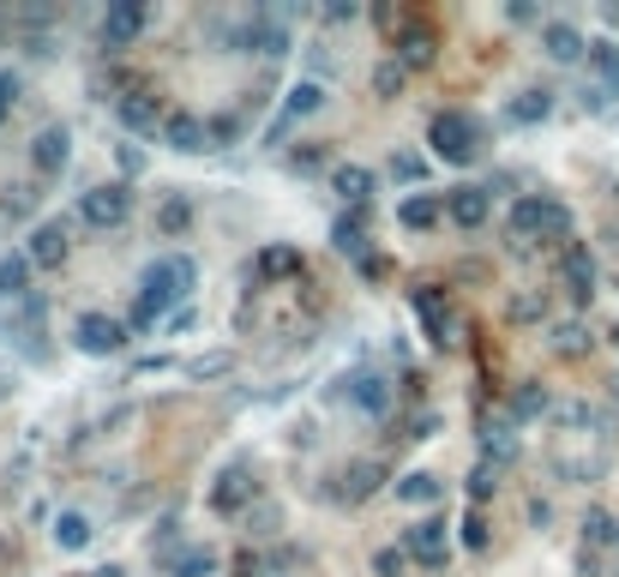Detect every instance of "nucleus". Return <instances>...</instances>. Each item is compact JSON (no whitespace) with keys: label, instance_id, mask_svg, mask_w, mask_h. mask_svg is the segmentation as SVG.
<instances>
[{"label":"nucleus","instance_id":"1","mask_svg":"<svg viewBox=\"0 0 619 577\" xmlns=\"http://www.w3.org/2000/svg\"><path fill=\"white\" fill-rule=\"evenodd\" d=\"M199 284V265L187 259V253H163V259L145 265V277H139V307H133V331H151L157 319H175L180 301L192 295Z\"/></svg>","mask_w":619,"mask_h":577},{"label":"nucleus","instance_id":"2","mask_svg":"<svg viewBox=\"0 0 619 577\" xmlns=\"http://www.w3.org/2000/svg\"><path fill=\"white\" fill-rule=\"evenodd\" d=\"M572 235V211H565L560 199H548V192H530V199H518L511 204V217H506V241L511 247H535V241H565Z\"/></svg>","mask_w":619,"mask_h":577},{"label":"nucleus","instance_id":"3","mask_svg":"<svg viewBox=\"0 0 619 577\" xmlns=\"http://www.w3.org/2000/svg\"><path fill=\"white\" fill-rule=\"evenodd\" d=\"M428 145H433V157H445V163H475L482 157V126L463 109H440L428 126Z\"/></svg>","mask_w":619,"mask_h":577},{"label":"nucleus","instance_id":"4","mask_svg":"<svg viewBox=\"0 0 619 577\" xmlns=\"http://www.w3.org/2000/svg\"><path fill=\"white\" fill-rule=\"evenodd\" d=\"M79 217H85L90 229H121L126 217H133V187H121V181L90 187L85 199H79Z\"/></svg>","mask_w":619,"mask_h":577},{"label":"nucleus","instance_id":"5","mask_svg":"<svg viewBox=\"0 0 619 577\" xmlns=\"http://www.w3.org/2000/svg\"><path fill=\"white\" fill-rule=\"evenodd\" d=\"M73 343H79L85 355H114V349H126V325L121 319H109V313H79Z\"/></svg>","mask_w":619,"mask_h":577},{"label":"nucleus","instance_id":"6","mask_svg":"<svg viewBox=\"0 0 619 577\" xmlns=\"http://www.w3.org/2000/svg\"><path fill=\"white\" fill-rule=\"evenodd\" d=\"M145 0H114L109 12H102V48H126V43H139V31H145Z\"/></svg>","mask_w":619,"mask_h":577},{"label":"nucleus","instance_id":"7","mask_svg":"<svg viewBox=\"0 0 619 577\" xmlns=\"http://www.w3.org/2000/svg\"><path fill=\"white\" fill-rule=\"evenodd\" d=\"M319 109H325V85H319V79H295V85H289V97H283L277 126H270V145H277V138L289 133L295 121H307V114H319Z\"/></svg>","mask_w":619,"mask_h":577},{"label":"nucleus","instance_id":"8","mask_svg":"<svg viewBox=\"0 0 619 577\" xmlns=\"http://www.w3.org/2000/svg\"><path fill=\"white\" fill-rule=\"evenodd\" d=\"M163 145L180 151V157H199V151H217L211 145V121H199V114L175 109L169 121H163Z\"/></svg>","mask_w":619,"mask_h":577},{"label":"nucleus","instance_id":"9","mask_svg":"<svg viewBox=\"0 0 619 577\" xmlns=\"http://www.w3.org/2000/svg\"><path fill=\"white\" fill-rule=\"evenodd\" d=\"M67 163H73V133H67L60 121H55V126H43V133L31 138V169L55 181V175L67 169Z\"/></svg>","mask_w":619,"mask_h":577},{"label":"nucleus","instance_id":"10","mask_svg":"<svg viewBox=\"0 0 619 577\" xmlns=\"http://www.w3.org/2000/svg\"><path fill=\"white\" fill-rule=\"evenodd\" d=\"M343 397H350L355 409H367V415H385V409H391V379H385L379 367H355V374L343 379Z\"/></svg>","mask_w":619,"mask_h":577},{"label":"nucleus","instance_id":"11","mask_svg":"<svg viewBox=\"0 0 619 577\" xmlns=\"http://www.w3.org/2000/svg\"><path fill=\"white\" fill-rule=\"evenodd\" d=\"M114 114H121V126H133V133H157L169 114H163V102L145 91V85H126L121 102H114Z\"/></svg>","mask_w":619,"mask_h":577},{"label":"nucleus","instance_id":"12","mask_svg":"<svg viewBox=\"0 0 619 577\" xmlns=\"http://www.w3.org/2000/svg\"><path fill=\"white\" fill-rule=\"evenodd\" d=\"M445 217L457 229H482L494 217V187H451L445 192Z\"/></svg>","mask_w":619,"mask_h":577},{"label":"nucleus","instance_id":"13","mask_svg":"<svg viewBox=\"0 0 619 577\" xmlns=\"http://www.w3.org/2000/svg\"><path fill=\"white\" fill-rule=\"evenodd\" d=\"M433 55H440V36H433V24H416V19L397 24V60H404L409 73H416V67H433Z\"/></svg>","mask_w":619,"mask_h":577},{"label":"nucleus","instance_id":"14","mask_svg":"<svg viewBox=\"0 0 619 577\" xmlns=\"http://www.w3.org/2000/svg\"><path fill=\"white\" fill-rule=\"evenodd\" d=\"M253 493H259V487H253V469L229 464L223 476H217V487H211V506L217 511H253Z\"/></svg>","mask_w":619,"mask_h":577},{"label":"nucleus","instance_id":"15","mask_svg":"<svg viewBox=\"0 0 619 577\" xmlns=\"http://www.w3.org/2000/svg\"><path fill=\"white\" fill-rule=\"evenodd\" d=\"M541 55L560 60V67H572V60H584V55H589V43H584V31H577V24L548 19V24H541Z\"/></svg>","mask_w":619,"mask_h":577},{"label":"nucleus","instance_id":"16","mask_svg":"<svg viewBox=\"0 0 619 577\" xmlns=\"http://www.w3.org/2000/svg\"><path fill=\"white\" fill-rule=\"evenodd\" d=\"M385 481H391V476H385V464H373V457H355V464L338 476V499H350V506H361V499H373Z\"/></svg>","mask_w":619,"mask_h":577},{"label":"nucleus","instance_id":"17","mask_svg":"<svg viewBox=\"0 0 619 577\" xmlns=\"http://www.w3.org/2000/svg\"><path fill=\"white\" fill-rule=\"evenodd\" d=\"M560 277L577 301H589V295H596V253H589L584 241H572V247L560 253Z\"/></svg>","mask_w":619,"mask_h":577},{"label":"nucleus","instance_id":"18","mask_svg":"<svg viewBox=\"0 0 619 577\" xmlns=\"http://www.w3.org/2000/svg\"><path fill=\"white\" fill-rule=\"evenodd\" d=\"M404 547L409 559H421V566H445V523L440 518H421L404 530Z\"/></svg>","mask_w":619,"mask_h":577},{"label":"nucleus","instance_id":"19","mask_svg":"<svg viewBox=\"0 0 619 577\" xmlns=\"http://www.w3.org/2000/svg\"><path fill=\"white\" fill-rule=\"evenodd\" d=\"M24 253H31V265H43V271H48V265H60V259L73 253V235H67V223H60V217H48V223H36V235H31V247H24Z\"/></svg>","mask_w":619,"mask_h":577},{"label":"nucleus","instance_id":"20","mask_svg":"<svg viewBox=\"0 0 619 577\" xmlns=\"http://www.w3.org/2000/svg\"><path fill=\"white\" fill-rule=\"evenodd\" d=\"M416 313L428 319V337L440 343V349H451V343H457V319H451V307H445L433 289H416Z\"/></svg>","mask_w":619,"mask_h":577},{"label":"nucleus","instance_id":"21","mask_svg":"<svg viewBox=\"0 0 619 577\" xmlns=\"http://www.w3.org/2000/svg\"><path fill=\"white\" fill-rule=\"evenodd\" d=\"M589 85H596L601 97H619V43H589Z\"/></svg>","mask_w":619,"mask_h":577},{"label":"nucleus","instance_id":"22","mask_svg":"<svg viewBox=\"0 0 619 577\" xmlns=\"http://www.w3.org/2000/svg\"><path fill=\"white\" fill-rule=\"evenodd\" d=\"M31 253H0V301H12L19 307L24 295H31Z\"/></svg>","mask_w":619,"mask_h":577},{"label":"nucleus","instance_id":"23","mask_svg":"<svg viewBox=\"0 0 619 577\" xmlns=\"http://www.w3.org/2000/svg\"><path fill=\"white\" fill-rule=\"evenodd\" d=\"M241 43H247V55H253V48H259L265 60L289 55V31H283L277 19H247V31H241Z\"/></svg>","mask_w":619,"mask_h":577},{"label":"nucleus","instance_id":"24","mask_svg":"<svg viewBox=\"0 0 619 577\" xmlns=\"http://www.w3.org/2000/svg\"><path fill=\"white\" fill-rule=\"evenodd\" d=\"M445 217V192H416V199L397 204V223L404 229H433Z\"/></svg>","mask_w":619,"mask_h":577},{"label":"nucleus","instance_id":"25","mask_svg":"<svg viewBox=\"0 0 619 577\" xmlns=\"http://www.w3.org/2000/svg\"><path fill=\"white\" fill-rule=\"evenodd\" d=\"M397 499H404V506H440V499H445V481L428 476V469H416V476L397 481Z\"/></svg>","mask_w":619,"mask_h":577},{"label":"nucleus","instance_id":"26","mask_svg":"<svg viewBox=\"0 0 619 577\" xmlns=\"http://www.w3.org/2000/svg\"><path fill=\"white\" fill-rule=\"evenodd\" d=\"M589 325L584 319H560V325H553V355H565V362H577V355H589Z\"/></svg>","mask_w":619,"mask_h":577},{"label":"nucleus","instance_id":"27","mask_svg":"<svg viewBox=\"0 0 619 577\" xmlns=\"http://www.w3.org/2000/svg\"><path fill=\"white\" fill-rule=\"evenodd\" d=\"M36 204H43V192H36L31 181H12V187H0V217H7V223H24V217H31Z\"/></svg>","mask_w":619,"mask_h":577},{"label":"nucleus","instance_id":"28","mask_svg":"<svg viewBox=\"0 0 619 577\" xmlns=\"http://www.w3.org/2000/svg\"><path fill=\"white\" fill-rule=\"evenodd\" d=\"M511 121H518V126H535V121H548V114H553V91H548V85H541V91H518V97H511Z\"/></svg>","mask_w":619,"mask_h":577},{"label":"nucleus","instance_id":"29","mask_svg":"<svg viewBox=\"0 0 619 577\" xmlns=\"http://www.w3.org/2000/svg\"><path fill=\"white\" fill-rule=\"evenodd\" d=\"M235 367H241V355H235V349H205V355H192V362H187V374L205 385V379H229Z\"/></svg>","mask_w":619,"mask_h":577},{"label":"nucleus","instance_id":"30","mask_svg":"<svg viewBox=\"0 0 619 577\" xmlns=\"http://www.w3.org/2000/svg\"><path fill=\"white\" fill-rule=\"evenodd\" d=\"M482 452H487V464H511V457H518V433H511V421H487L482 428Z\"/></svg>","mask_w":619,"mask_h":577},{"label":"nucleus","instance_id":"31","mask_svg":"<svg viewBox=\"0 0 619 577\" xmlns=\"http://www.w3.org/2000/svg\"><path fill=\"white\" fill-rule=\"evenodd\" d=\"M331 187H338V192H343V199H350V204H355V211H361V204H367V199H373V175H367V169H361V163H343V169H338V175H331Z\"/></svg>","mask_w":619,"mask_h":577},{"label":"nucleus","instance_id":"32","mask_svg":"<svg viewBox=\"0 0 619 577\" xmlns=\"http://www.w3.org/2000/svg\"><path fill=\"white\" fill-rule=\"evenodd\" d=\"M163 566H169V577H211L217 554H211V547H180L175 559H163Z\"/></svg>","mask_w":619,"mask_h":577},{"label":"nucleus","instance_id":"33","mask_svg":"<svg viewBox=\"0 0 619 577\" xmlns=\"http://www.w3.org/2000/svg\"><path fill=\"white\" fill-rule=\"evenodd\" d=\"M331 241H338L343 259H361V265H367V229H361V211H355V217H343V223L331 229Z\"/></svg>","mask_w":619,"mask_h":577},{"label":"nucleus","instance_id":"34","mask_svg":"<svg viewBox=\"0 0 619 577\" xmlns=\"http://www.w3.org/2000/svg\"><path fill=\"white\" fill-rule=\"evenodd\" d=\"M584 542H589V547H614V542H619V518H608L601 506H589V511H584Z\"/></svg>","mask_w":619,"mask_h":577},{"label":"nucleus","instance_id":"35","mask_svg":"<svg viewBox=\"0 0 619 577\" xmlns=\"http://www.w3.org/2000/svg\"><path fill=\"white\" fill-rule=\"evenodd\" d=\"M553 409V397L541 391V385H518V391H511V415L518 421H535V415H548Z\"/></svg>","mask_w":619,"mask_h":577},{"label":"nucleus","instance_id":"36","mask_svg":"<svg viewBox=\"0 0 619 577\" xmlns=\"http://www.w3.org/2000/svg\"><path fill=\"white\" fill-rule=\"evenodd\" d=\"M55 542L67 547V554L90 542V518H85V511H60V518H55Z\"/></svg>","mask_w":619,"mask_h":577},{"label":"nucleus","instance_id":"37","mask_svg":"<svg viewBox=\"0 0 619 577\" xmlns=\"http://www.w3.org/2000/svg\"><path fill=\"white\" fill-rule=\"evenodd\" d=\"M404 79H409V67H404V60H379V67H373V97H385V102H391L397 91H404Z\"/></svg>","mask_w":619,"mask_h":577},{"label":"nucleus","instance_id":"38","mask_svg":"<svg viewBox=\"0 0 619 577\" xmlns=\"http://www.w3.org/2000/svg\"><path fill=\"white\" fill-rule=\"evenodd\" d=\"M36 325H43V295H24L12 307V337H36Z\"/></svg>","mask_w":619,"mask_h":577},{"label":"nucleus","instance_id":"39","mask_svg":"<svg viewBox=\"0 0 619 577\" xmlns=\"http://www.w3.org/2000/svg\"><path fill=\"white\" fill-rule=\"evenodd\" d=\"M259 271L265 277H295V271H301V253H295V247H265L259 253Z\"/></svg>","mask_w":619,"mask_h":577},{"label":"nucleus","instance_id":"40","mask_svg":"<svg viewBox=\"0 0 619 577\" xmlns=\"http://www.w3.org/2000/svg\"><path fill=\"white\" fill-rule=\"evenodd\" d=\"M373 572L379 577H404L409 572V547L397 542V547H379V554H373Z\"/></svg>","mask_w":619,"mask_h":577},{"label":"nucleus","instance_id":"41","mask_svg":"<svg viewBox=\"0 0 619 577\" xmlns=\"http://www.w3.org/2000/svg\"><path fill=\"white\" fill-rule=\"evenodd\" d=\"M511 319H518V325L548 319V295H511Z\"/></svg>","mask_w":619,"mask_h":577},{"label":"nucleus","instance_id":"42","mask_svg":"<svg viewBox=\"0 0 619 577\" xmlns=\"http://www.w3.org/2000/svg\"><path fill=\"white\" fill-rule=\"evenodd\" d=\"M157 223H163V235H180V229H187V223H192L187 199H169V204H163V217H157Z\"/></svg>","mask_w":619,"mask_h":577},{"label":"nucleus","instance_id":"43","mask_svg":"<svg viewBox=\"0 0 619 577\" xmlns=\"http://www.w3.org/2000/svg\"><path fill=\"white\" fill-rule=\"evenodd\" d=\"M247 530L253 535H277V506H270V499H259V506L247 511Z\"/></svg>","mask_w":619,"mask_h":577},{"label":"nucleus","instance_id":"44","mask_svg":"<svg viewBox=\"0 0 619 577\" xmlns=\"http://www.w3.org/2000/svg\"><path fill=\"white\" fill-rule=\"evenodd\" d=\"M421 175H428V163L421 157H409V151H397L391 157V181H421Z\"/></svg>","mask_w":619,"mask_h":577},{"label":"nucleus","instance_id":"45","mask_svg":"<svg viewBox=\"0 0 619 577\" xmlns=\"http://www.w3.org/2000/svg\"><path fill=\"white\" fill-rule=\"evenodd\" d=\"M494 487H499V464H482V469L469 476V499H487Z\"/></svg>","mask_w":619,"mask_h":577},{"label":"nucleus","instance_id":"46","mask_svg":"<svg viewBox=\"0 0 619 577\" xmlns=\"http://www.w3.org/2000/svg\"><path fill=\"white\" fill-rule=\"evenodd\" d=\"M319 163H325V151H319V145H301V151H289V169H295V175H313Z\"/></svg>","mask_w":619,"mask_h":577},{"label":"nucleus","instance_id":"47","mask_svg":"<svg viewBox=\"0 0 619 577\" xmlns=\"http://www.w3.org/2000/svg\"><path fill=\"white\" fill-rule=\"evenodd\" d=\"M463 542H469L475 554L487 547V523H482V511H469V523H463Z\"/></svg>","mask_w":619,"mask_h":577},{"label":"nucleus","instance_id":"48","mask_svg":"<svg viewBox=\"0 0 619 577\" xmlns=\"http://www.w3.org/2000/svg\"><path fill=\"white\" fill-rule=\"evenodd\" d=\"M350 19H361L355 0H331V7H325V24H350Z\"/></svg>","mask_w":619,"mask_h":577},{"label":"nucleus","instance_id":"49","mask_svg":"<svg viewBox=\"0 0 619 577\" xmlns=\"http://www.w3.org/2000/svg\"><path fill=\"white\" fill-rule=\"evenodd\" d=\"M560 421H565V428H589V421H596V409H584V403H565V409H560Z\"/></svg>","mask_w":619,"mask_h":577},{"label":"nucleus","instance_id":"50","mask_svg":"<svg viewBox=\"0 0 619 577\" xmlns=\"http://www.w3.org/2000/svg\"><path fill=\"white\" fill-rule=\"evenodd\" d=\"M12 102H19V79H12V73H0V121H7Z\"/></svg>","mask_w":619,"mask_h":577},{"label":"nucleus","instance_id":"51","mask_svg":"<svg viewBox=\"0 0 619 577\" xmlns=\"http://www.w3.org/2000/svg\"><path fill=\"white\" fill-rule=\"evenodd\" d=\"M530 523H535V530H548V523H553V506H548V499H535V506H530Z\"/></svg>","mask_w":619,"mask_h":577},{"label":"nucleus","instance_id":"52","mask_svg":"<svg viewBox=\"0 0 619 577\" xmlns=\"http://www.w3.org/2000/svg\"><path fill=\"white\" fill-rule=\"evenodd\" d=\"M241 577H265V559L259 554H241Z\"/></svg>","mask_w":619,"mask_h":577},{"label":"nucleus","instance_id":"53","mask_svg":"<svg viewBox=\"0 0 619 577\" xmlns=\"http://www.w3.org/2000/svg\"><path fill=\"white\" fill-rule=\"evenodd\" d=\"M614 19H619V7H614Z\"/></svg>","mask_w":619,"mask_h":577},{"label":"nucleus","instance_id":"54","mask_svg":"<svg viewBox=\"0 0 619 577\" xmlns=\"http://www.w3.org/2000/svg\"><path fill=\"white\" fill-rule=\"evenodd\" d=\"M0 223H7V217H0Z\"/></svg>","mask_w":619,"mask_h":577},{"label":"nucleus","instance_id":"55","mask_svg":"<svg viewBox=\"0 0 619 577\" xmlns=\"http://www.w3.org/2000/svg\"><path fill=\"white\" fill-rule=\"evenodd\" d=\"M614 547H619V542H614Z\"/></svg>","mask_w":619,"mask_h":577}]
</instances>
